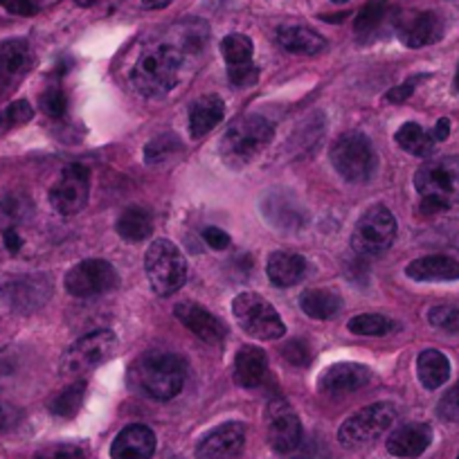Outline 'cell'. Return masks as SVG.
Instances as JSON below:
<instances>
[{
    "instance_id": "cell-1",
    "label": "cell",
    "mask_w": 459,
    "mask_h": 459,
    "mask_svg": "<svg viewBox=\"0 0 459 459\" xmlns=\"http://www.w3.org/2000/svg\"><path fill=\"white\" fill-rule=\"evenodd\" d=\"M187 378V365L178 354L152 351L131 365V383L156 401H169L180 394Z\"/></svg>"
},
{
    "instance_id": "cell-2",
    "label": "cell",
    "mask_w": 459,
    "mask_h": 459,
    "mask_svg": "<svg viewBox=\"0 0 459 459\" xmlns=\"http://www.w3.org/2000/svg\"><path fill=\"white\" fill-rule=\"evenodd\" d=\"M414 187L426 214L459 210V158H430L414 174Z\"/></svg>"
},
{
    "instance_id": "cell-3",
    "label": "cell",
    "mask_w": 459,
    "mask_h": 459,
    "mask_svg": "<svg viewBox=\"0 0 459 459\" xmlns=\"http://www.w3.org/2000/svg\"><path fill=\"white\" fill-rule=\"evenodd\" d=\"M183 52L174 46H158L144 52L131 70V83L147 97H162L178 82Z\"/></svg>"
},
{
    "instance_id": "cell-4",
    "label": "cell",
    "mask_w": 459,
    "mask_h": 459,
    "mask_svg": "<svg viewBox=\"0 0 459 459\" xmlns=\"http://www.w3.org/2000/svg\"><path fill=\"white\" fill-rule=\"evenodd\" d=\"M273 135H275V129H273V125L266 117H262V115H246V117H239L235 125L230 126L228 134L223 135L221 153H223L228 165H246V162L253 160L255 156H259L268 147Z\"/></svg>"
},
{
    "instance_id": "cell-5",
    "label": "cell",
    "mask_w": 459,
    "mask_h": 459,
    "mask_svg": "<svg viewBox=\"0 0 459 459\" xmlns=\"http://www.w3.org/2000/svg\"><path fill=\"white\" fill-rule=\"evenodd\" d=\"M329 158L333 169L347 183L363 185L377 174V152H374L368 135L360 134V131H350V134L340 135L331 144Z\"/></svg>"
},
{
    "instance_id": "cell-6",
    "label": "cell",
    "mask_w": 459,
    "mask_h": 459,
    "mask_svg": "<svg viewBox=\"0 0 459 459\" xmlns=\"http://www.w3.org/2000/svg\"><path fill=\"white\" fill-rule=\"evenodd\" d=\"M144 268H147L153 293L162 295V298L174 295L187 280V262H185L183 253L167 239H158L149 246Z\"/></svg>"
},
{
    "instance_id": "cell-7",
    "label": "cell",
    "mask_w": 459,
    "mask_h": 459,
    "mask_svg": "<svg viewBox=\"0 0 459 459\" xmlns=\"http://www.w3.org/2000/svg\"><path fill=\"white\" fill-rule=\"evenodd\" d=\"M396 419V410L392 403H374L368 408L359 410V412L351 414L350 419H344V423L338 430V441L344 448H360V446H368L372 441H377L378 437L385 435L392 428Z\"/></svg>"
},
{
    "instance_id": "cell-8",
    "label": "cell",
    "mask_w": 459,
    "mask_h": 459,
    "mask_svg": "<svg viewBox=\"0 0 459 459\" xmlns=\"http://www.w3.org/2000/svg\"><path fill=\"white\" fill-rule=\"evenodd\" d=\"M232 313L237 322L248 335L259 340H280L284 338L286 326L281 322L280 313L275 311L271 302L259 293H241L232 302Z\"/></svg>"
},
{
    "instance_id": "cell-9",
    "label": "cell",
    "mask_w": 459,
    "mask_h": 459,
    "mask_svg": "<svg viewBox=\"0 0 459 459\" xmlns=\"http://www.w3.org/2000/svg\"><path fill=\"white\" fill-rule=\"evenodd\" d=\"M396 239V219L385 205H374L359 219L351 235V248L365 257L383 255Z\"/></svg>"
},
{
    "instance_id": "cell-10",
    "label": "cell",
    "mask_w": 459,
    "mask_h": 459,
    "mask_svg": "<svg viewBox=\"0 0 459 459\" xmlns=\"http://www.w3.org/2000/svg\"><path fill=\"white\" fill-rule=\"evenodd\" d=\"M117 350V338L113 331H92L77 342L70 344L68 351L61 359V374L65 377H82L91 369L100 368Z\"/></svg>"
},
{
    "instance_id": "cell-11",
    "label": "cell",
    "mask_w": 459,
    "mask_h": 459,
    "mask_svg": "<svg viewBox=\"0 0 459 459\" xmlns=\"http://www.w3.org/2000/svg\"><path fill=\"white\" fill-rule=\"evenodd\" d=\"M120 275L104 259H86L73 266L65 275V290L74 298H95L117 286Z\"/></svg>"
},
{
    "instance_id": "cell-12",
    "label": "cell",
    "mask_w": 459,
    "mask_h": 459,
    "mask_svg": "<svg viewBox=\"0 0 459 459\" xmlns=\"http://www.w3.org/2000/svg\"><path fill=\"white\" fill-rule=\"evenodd\" d=\"M268 444L275 453L290 455L302 446V421L284 399H275L266 408Z\"/></svg>"
},
{
    "instance_id": "cell-13",
    "label": "cell",
    "mask_w": 459,
    "mask_h": 459,
    "mask_svg": "<svg viewBox=\"0 0 459 459\" xmlns=\"http://www.w3.org/2000/svg\"><path fill=\"white\" fill-rule=\"evenodd\" d=\"M91 192V174L83 165H68L50 189V205L61 216H74L86 207Z\"/></svg>"
},
{
    "instance_id": "cell-14",
    "label": "cell",
    "mask_w": 459,
    "mask_h": 459,
    "mask_svg": "<svg viewBox=\"0 0 459 459\" xmlns=\"http://www.w3.org/2000/svg\"><path fill=\"white\" fill-rule=\"evenodd\" d=\"M52 286L48 277L43 275H23L16 280L7 281L5 286H0V295L7 302V307L14 308L19 313L37 311L39 307L46 304L50 298Z\"/></svg>"
},
{
    "instance_id": "cell-15",
    "label": "cell",
    "mask_w": 459,
    "mask_h": 459,
    "mask_svg": "<svg viewBox=\"0 0 459 459\" xmlns=\"http://www.w3.org/2000/svg\"><path fill=\"white\" fill-rule=\"evenodd\" d=\"M246 444V426L239 421H230L214 428L198 441V459H237Z\"/></svg>"
},
{
    "instance_id": "cell-16",
    "label": "cell",
    "mask_w": 459,
    "mask_h": 459,
    "mask_svg": "<svg viewBox=\"0 0 459 459\" xmlns=\"http://www.w3.org/2000/svg\"><path fill=\"white\" fill-rule=\"evenodd\" d=\"M262 214L273 228L281 232H298L307 225L308 214L290 192H271L262 201Z\"/></svg>"
},
{
    "instance_id": "cell-17",
    "label": "cell",
    "mask_w": 459,
    "mask_h": 459,
    "mask_svg": "<svg viewBox=\"0 0 459 459\" xmlns=\"http://www.w3.org/2000/svg\"><path fill=\"white\" fill-rule=\"evenodd\" d=\"M396 34L408 48H423L437 43L444 34V23L435 12H410L396 21Z\"/></svg>"
},
{
    "instance_id": "cell-18",
    "label": "cell",
    "mask_w": 459,
    "mask_h": 459,
    "mask_svg": "<svg viewBox=\"0 0 459 459\" xmlns=\"http://www.w3.org/2000/svg\"><path fill=\"white\" fill-rule=\"evenodd\" d=\"M174 313H176V317H178V320L183 322V325L187 326L194 335H196V338L203 340V342L219 344L221 340L228 335V326H225L223 322L214 316V313H210L207 308H203L201 304L180 302V304H176Z\"/></svg>"
},
{
    "instance_id": "cell-19",
    "label": "cell",
    "mask_w": 459,
    "mask_h": 459,
    "mask_svg": "<svg viewBox=\"0 0 459 459\" xmlns=\"http://www.w3.org/2000/svg\"><path fill=\"white\" fill-rule=\"evenodd\" d=\"M372 381V369L360 363H338L325 369L317 387L325 394H347L365 387Z\"/></svg>"
},
{
    "instance_id": "cell-20",
    "label": "cell",
    "mask_w": 459,
    "mask_h": 459,
    "mask_svg": "<svg viewBox=\"0 0 459 459\" xmlns=\"http://www.w3.org/2000/svg\"><path fill=\"white\" fill-rule=\"evenodd\" d=\"M156 453V435L143 423L126 426L110 446L113 459H152Z\"/></svg>"
},
{
    "instance_id": "cell-21",
    "label": "cell",
    "mask_w": 459,
    "mask_h": 459,
    "mask_svg": "<svg viewBox=\"0 0 459 459\" xmlns=\"http://www.w3.org/2000/svg\"><path fill=\"white\" fill-rule=\"evenodd\" d=\"M432 441V428L428 423H405L387 437L390 455L401 459H414L428 450Z\"/></svg>"
},
{
    "instance_id": "cell-22",
    "label": "cell",
    "mask_w": 459,
    "mask_h": 459,
    "mask_svg": "<svg viewBox=\"0 0 459 459\" xmlns=\"http://www.w3.org/2000/svg\"><path fill=\"white\" fill-rule=\"evenodd\" d=\"M30 64H32V55H30V46L23 39L0 43V92L19 82L28 73Z\"/></svg>"
},
{
    "instance_id": "cell-23",
    "label": "cell",
    "mask_w": 459,
    "mask_h": 459,
    "mask_svg": "<svg viewBox=\"0 0 459 459\" xmlns=\"http://www.w3.org/2000/svg\"><path fill=\"white\" fill-rule=\"evenodd\" d=\"M405 275L414 281H455L459 280V262L446 255H430V257L414 259Z\"/></svg>"
},
{
    "instance_id": "cell-24",
    "label": "cell",
    "mask_w": 459,
    "mask_h": 459,
    "mask_svg": "<svg viewBox=\"0 0 459 459\" xmlns=\"http://www.w3.org/2000/svg\"><path fill=\"white\" fill-rule=\"evenodd\" d=\"M225 106L219 95H203L189 108V134L194 140H201L223 120Z\"/></svg>"
},
{
    "instance_id": "cell-25",
    "label": "cell",
    "mask_w": 459,
    "mask_h": 459,
    "mask_svg": "<svg viewBox=\"0 0 459 459\" xmlns=\"http://www.w3.org/2000/svg\"><path fill=\"white\" fill-rule=\"evenodd\" d=\"M268 372V359L266 351L248 344V347H241L237 351L235 359V381L241 387H259L266 378Z\"/></svg>"
},
{
    "instance_id": "cell-26",
    "label": "cell",
    "mask_w": 459,
    "mask_h": 459,
    "mask_svg": "<svg viewBox=\"0 0 459 459\" xmlns=\"http://www.w3.org/2000/svg\"><path fill=\"white\" fill-rule=\"evenodd\" d=\"M277 43L290 55L313 56L326 50L325 37L313 32L311 28H304V25H284V28H280L277 30Z\"/></svg>"
},
{
    "instance_id": "cell-27",
    "label": "cell",
    "mask_w": 459,
    "mask_h": 459,
    "mask_svg": "<svg viewBox=\"0 0 459 459\" xmlns=\"http://www.w3.org/2000/svg\"><path fill=\"white\" fill-rule=\"evenodd\" d=\"M266 273L275 286H295L307 275V259L302 255L277 250L268 257Z\"/></svg>"
},
{
    "instance_id": "cell-28",
    "label": "cell",
    "mask_w": 459,
    "mask_h": 459,
    "mask_svg": "<svg viewBox=\"0 0 459 459\" xmlns=\"http://www.w3.org/2000/svg\"><path fill=\"white\" fill-rule=\"evenodd\" d=\"M419 381L426 390H439L450 378V360L439 350H426L417 359Z\"/></svg>"
},
{
    "instance_id": "cell-29",
    "label": "cell",
    "mask_w": 459,
    "mask_h": 459,
    "mask_svg": "<svg viewBox=\"0 0 459 459\" xmlns=\"http://www.w3.org/2000/svg\"><path fill=\"white\" fill-rule=\"evenodd\" d=\"M299 307L313 320H331L340 313L342 299L329 289H308L299 295Z\"/></svg>"
},
{
    "instance_id": "cell-30",
    "label": "cell",
    "mask_w": 459,
    "mask_h": 459,
    "mask_svg": "<svg viewBox=\"0 0 459 459\" xmlns=\"http://www.w3.org/2000/svg\"><path fill=\"white\" fill-rule=\"evenodd\" d=\"M153 232V219L144 207H126L117 219V235L129 244H140Z\"/></svg>"
},
{
    "instance_id": "cell-31",
    "label": "cell",
    "mask_w": 459,
    "mask_h": 459,
    "mask_svg": "<svg viewBox=\"0 0 459 459\" xmlns=\"http://www.w3.org/2000/svg\"><path fill=\"white\" fill-rule=\"evenodd\" d=\"M396 144H399L403 152L412 153V156L428 158L435 149V140L428 134L423 126H419L417 122H405L399 131H396Z\"/></svg>"
},
{
    "instance_id": "cell-32",
    "label": "cell",
    "mask_w": 459,
    "mask_h": 459,
    "mask_svg": "<svg viewBox=\"0 0 459 459\" xmlns=\"http://www.w3.org/2000/svg\"><path fill=\"white\" fill-rule=\"evenodd\" d=\"M178 153H183V144H180V140L176 138L174 134L158 135V138H153L152 143L144 147V162H147L149 167H160L165 165V162L176 160Z\"/></svg>"
},
{
    "instance_id": "cell-33",
    "label": "cell",
    "mask_w": 459,
    "mask_h": 459,
    "mask_svg": "<svg viewBox=\"0 0 459 459\" xmlns=\"http://www.w3.org/2000/svg\"><path fill=\"white\" fill-rule=\"evenodd\" d=\"M83 396H86V383L83 381L73 383V385L61 390L59 394L50 401V412L61 419L74 417V414L79 412V408H82Z\"/></svg>"
},
{
    "instance_id": "cell-34",
    "label": "cell",
    "mask_w": 459,
    "mask_h": 459,
    "mask_svg": "<svg viewBox=\"0 0 459 459\" xmlns=\"http://www.w3.org/2000/svg\"><path fill=\"white\" fill-rule=\"evenodd\" d=\"M221 52H223V59L228 61V65H239L253 61V39L246 37V34H230L221 41Z\"/></svg>"
},
{
    "instance_id": "cell-35",
    "label": "cell",
    "mask_w": 459,
    "mask_h": 459,
    "mask_svg": "<svg viewBox=\"0 0 459 459\" xmlns=\"http://www.w3.org/2000/svg\"><path fill=\"white\" fill-rule=\"evenodd\" d=\"M385 14H387V5L383 3V0L368 3V5L356 14V21H354L356 34H359V37H369V34L377 32V30L381 28Z\"/></svg>"
},
{
    "instance_id": "cell-36",
    "label": "cell",
    "mask_w": 459,
    "mask_h": 459,
    "mask_svg": "<svg viewBox=\"0 0 459 459\" xmlns=\"http://www.w3.org/2000/svg\"><path fill=\"white\" fill-rule=\"evenodd\" d=\"M350 331L356 335H385L394 329V322L381 313H363L350 320Z\"/></svg>"
},
{
    "instance_id": "cell-37",
    "label": "cell",
    "mask_w": 459,
    "mask_h": 459,
    "mask_svg": "<svg viewBox=\"0 0 459 459\" xmlns=\"http://www.w3.org/2000/svg\"><path fill=\"white\" fill-rule=\"evenodd\" d=\"M428 320L432 326L448 333H459V307L455 304H439L428 311Z\"/></svg>"
},
{
    "instance_id": "cell-38",
    "label": "cell",
    "mask_w": 459,
    "mask_h": 459,
    "mask_svg": "<svg viewBox=\"0 0 459 459\" xmlns=\"http://www.w3.org/2000/svg\"><path fill=\"white\" fill-rule=\"evenodd\" d=\"M34 459H86V448L77 444H52L39 450Z\"/></svg>"
},
{
    "instance_id": "cell-39",
    "label": "cell",
    "mask_w": 459,
    "mask_h": 459,
    "mask_svg": "<svg viewBox=\"0 0 459 459\" xmlns=\"http://www.w3.org/2000/svg\"><path fill=\"white\" fill-rule=\"evenodd\" d=\"M228 77H230V83H232L235 88H250L257 83L259 70L253 61H248V64H239V65H228Z\"/></svg>"
},
{
    "instance_id": "cell-40",
    "label": "cell",
    "mask_w": 459,
    "mask_h": 459,
    "mask_svg": "<svg viewBox=\"0 0 459 459\" xmlns=\"http://www.w3.org/2000/svg\"><path fill=\"white\" fill-rule=\"evenodd\" d=\"M281 354H284V359L289 360V363L298 365V368H307V365L311 363V347H308L307 340L302 338H295V340H289V342H284Z\"/></svg>"
},
{
    "instance_id": "cell-41",
    "label": "cell",
    "mask_w": 459,
    "mask_h": 459,
    "mask_svg": "<svg viewBox=\"0 0 459 459\" xmlns=\"http://www.w3.org/2000/svg\"><path fill=\"white\" fill-rule=\"evenodd\" d=\"M41 108L50 117H64L65 108H68V100H65V95L59 88H50V91L41 95Z\"/></svg>"
},
{
    "instance_id": "cell-42",
    "label": "cell",
    "mask_w": 459,
    "mask_h": 459,
    "mask_svg": "<svg viewBox=\"0 0 459 459\" xmlns=\"http://www.w3.org/2000/svg\"><path fill=\"white\" fill-rule=\"evenodd\" d=\"M0 5L5 7L10 14L16 16H34L41 12L43 0H0Z\"/></svg>"
},
{
    "instance_id": "cell-43",
    "label": "cell",
    "mask_w": 459,
    "mask_h": 459,
    "mask_svg": "<svg viewBox=\"0 0 459 459\" xmlns=\"http://www.w3.org/2000/svg\"><path fill=\"white\" fill-rule=\"evenodd\" d=\"M5 110H7V115H10V120H12V125H14V126L25 125V122H30L34 117L32 104H30V101H25V100L14 101V104L7 106Z\"/></svg>"
},
{
    "instance_id": "cell-44",
    "label": "cell",
    "mask_w": 459,
    "mask_h": 459,
    "mask_svg": "<svg viewBox=\"0 0 459 459\" xmlns=\"http://www.w3.org/2000/svg\"><path fill=\"white\" fill-rule=\"evenodd\" d=\"M439 414L444 419H450V421H453V419H459V383L444 396V399H441Z\"/></svg>"
},
{
    "instance_id": "cell-45",
    "label": "cell",
    "mask_w": 459,
    "mask_h": 459,
    "mask_svg": "<svg viewBox=\"0 0 459 459\" xmlns=\"http://www.w3.org/2000/svg\"><path fill=\"white\" fill-rule=\"evenodd\" d=\"M21 412L14 408V405L0 401V432H10L12 428L19 426Z\"/></svg>"
},
{
    "instance_id": "cell-46",
    "label": "cell",
    "mask_w": 459,
    "mask_h": 459,
    "mask_svg": "<svg viewBox=\"0 0 459 459\" xmlns=\"http://www.w3.org/2000/svg\"><path fill=\"white\" fill-rule=\"evenodd\" d=\"M203 241L210 246L212 250H225L230 246V235L221 228H205L203 230Z\"/></svg>"
},
{
    "instance_id": "cell-47",
    "label": "cell",
    "mask_w": 459,
    "mask_h": 459,
    "mask_svg": "<svg viewBox=\"0 0 459 459\" xmlns=\"http://www.w3.org/2000/svg\"><path fill=\"white\" fill-rule=\"evenodd\" d=\"M414 83H417V79H410V82H405V83H401V86L387 91L385 92V101H392V104H401V101H405L408 97H412Z\"/></svg>"
},
{
    "instance_id": "cell-48",
    "label": "cell",
    "mask_w": 459,
    "mask_h": 459,
    "mask_svg": "<svg viewBox=\"0 0 459 459\" xmlns=\"http://www.w3.org/2000/svg\"><path fill=\"white\" fill-rule=\"evenodd\" d=\"M3 244H5V248L10 250L12 255H16L23 248V239H21V235L14 228H7L5 232H3Z\"/></svg>"
},
{
    "instance_id": "cell-49",
    "label": "cell",
    "mask_w": 459,
    "mask_h": 459,
    "mask_svg": "<svg viewBox=\"0 0 459 459\" xmlns=\"http://www.w3.org/2000/svg\"><path fill=\"white\" fill-rule=\"evenodd\" d=\"M432 140L435 143H441V140H446L450 135V120L448 117H441L439 122L435 125V129H432Z\"/></svg>"
},
{
    "instance_id": "cell-50",
    "label": "cell",
    "mask_w": 459,
    "mask_h": 459,
    "mask_svg": "<svg viewBox=\"0 0 459 459\" xmlns=\"http://www.w3.org/2000/svg\"><path fill=\"white\" fill-rule=\"evenodd\" d=\"M143 5L149 10H165L167 5H171V0H143Z\"/></svg>"
},
{
    "instance_id": "cell-51",
    "label": "cell",
    "mask_w": 459,
    "mask_h": 459,
    "mask_svg": "<svg viewBox=\"0 0 459 459\" xmlns=\"http://www.w3.org/2000/svg\"><path fill=\"white\" fill-rule=\"evenodd\" d=\"M12 120H10V115H7V110H3V113H0V135L5 134V131H10L12 129Z\"/></svg>"
},
{
    "instance_id": "cell-52",
    "label": "cell",
    "mask_w": 459,
    "mask_h": 459,
    "mask_svg": "<svg viewBox=\"0 0 459 459\" xmlns=\"http://www.w3.org/2000/svg\"><path fill=\"white\" fill-rule=\"evenodd\" d=\"M455 91H459V65H457V74H455Z\"/></svg>"
},
{
    "instance_id": "cell-53",
    "label": "cell",
    "mask_w": 459,
    "mask_h": 459,
    "mask_svg": "<svg viewBox=\"0 0 459 459\" xmlns=\"http://www.w3.org/2000/svg\"><path fill=\"white\" fill-rule=\"evenodd\" d=\"M331 3H338V5H342V3H350V0H331Z\"/></svg>"
},
{
    "instance_id": "cell-54",
    "label": "cell",
    "mask_w": 459,
    "mask_h": 459,
    "mask_svg": "<svg viewBox=\"0 0 459 459\" xmlns=\"http://www.w3.org/2000/svg\"><path fill=\"white\" fill-rule=\"evenodd\" d=\"M167 459H183V457H176V455H174V457H167Z\"/></svg>"
},
{
    "instance_id": "cell-55",
    "label": "cell",
    "mask_w": 459,
    "mask_h": 459,
    "mask_svg": "<svg viewBox=\"0 0 459 459\" xmlns=\"http://www.w3.org/2000/svg\"><path fill=\"white\" fill-rule=\"evenodd\" d=\"M457 459H459V455H457Z\"/></svg>"
}]
</instances>
